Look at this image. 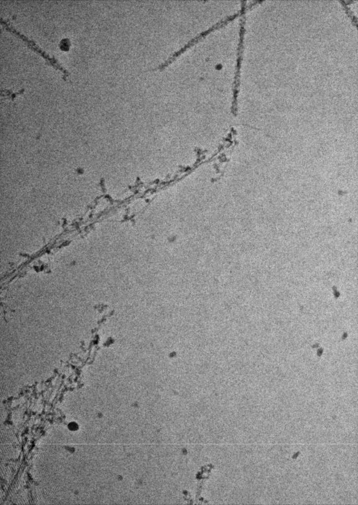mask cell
Here are the masks:
<instances>
[{"instance_id": "1", "label": "cell", "mask_w": 358, "mask_h": 505, "mask_svg": "<svg viewBox=\"0 0 358 505\" xmlns=\"http://www.w3.org/2000/svg\"><path fill=\"white\" fill-rule=\"evenodd\" d=\"M241 8L240 10L241 11L240 15L241 17L240 19L239 39L237 47V57L236 59V65L235 66V70L232 89L233 98L232 109L233 112H235L237 109V97L239 92V88L240 86V69L241 62L242 60L243 41L244 33L245 31L244 28V25L245 23V17L244 16V14L245 13V10L246 9V2L245 1H242L241 2Z\"/></svg>"}, {"instance_id": "2", "label": "cell", "mask_w": 358, "mask_h": 505, "mask_svg": "<svg viewBox=\"0 0 358 505\" xmlns=\"http://www.w3.org/2000/svg\"><path fill=\"white\" fill-rule=\"evenodd\" d=\"M240 14L241 11L240 10L239 11L234 13L232 15L227 16L225 18L221 20L220 21H219V22H218L212 27H210L208 29L202 32L199 34L195 36L194 38L190 39L181 48H180L179 50L172 54L165 61H164L162 64H160L157 67H156L155 68V70H163L166 67H167L171 63H172L177 57H178L182 53L185 51L187 48L191 47L193 44H194L195 43H197L199 40L203 38L208 34L218 28H220L224 26L228 22H229L231 20H232L233 19H234Z\"/></svg>"}]
</instances>
